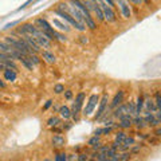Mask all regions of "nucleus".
<instances>
[{"label":"nucleus","mask_w":161,"mask_h":161,"mask_svg":"<svg viewBox=\"0 0 161 161\" xmlns=\"http://www.w3.org/2000/svg\"><path fill=\"white\" fill-rule=\"evenodd\" d=\"M71 4H75V8H78L79 11H81V14L83 15V20H85V23H86L87 27H90L91 30H95V23L94 20H93V18L90 16V12H89V10L86 8V5L81 1V0H71L70 1Z\"/></svg>","instance_id":"obj_1"},{"label":"nucleus","mask_w":161,"mask_h":161,"mask_svg":"<svg viewBox=\"0 0 161 161\" xmlns=\"http://www.w3.org/2000/svg\"><path fill=\"white\" fill-rule=\"evenodd\" d=\"M55 14H56V15H58V16H60V18H62L63 20H67V22H69V23H70L71 26H74V27L77 28L78 31H85V30H86V27H85L83 24L78 23V22H77V20H75V19H74V18H73V16H71V15H69L67 12H65V11H60V10H56V11H55Z\"/></svg>","instance_id":"obj_2"},{"label":"nucleus","mask_w":161,"mask_h":161,"mask_svg":"<svg viewBox=\"0 0 161 161\" xmlns=\"http://www.w3.org/2000/svg\"><path fill=\"white\" fill-rule=\"evenodd\" d=\"M98 101H99V97H98V94H93L89 98V102H87V105H86V107L83 109V114L85 115H90L91 113H93V110H94V107L97 106V103H98Z\"/></svg>","instance_id":"obj_3"},{"label":"nucleus","mask_w":161,"mask_h":161,"mask_svg":"<svg viewBox=\"0 0 161 161\" xmlns=\"http://www.w3.org/2000/svg\"><path fill=\"white\" fill-rule=\"evenodd\" d=\"M83 99H85V94L83 93H79L75 98V102L73 103V110H71V115L74 118H77V114L79 113V110L82 107V103H83Z\"/></svg>","instance_id":"obj_4"},{"label":"nucleus","mask_w":161,"mask_h":161,"mask_svg":"<svg viewBox=\"0 0 161 161\" xmlns=\"http://www.w3.org/2000/svg\"><path fill=\"white\" fill-rule=\"evenodd\" d=\"M101 10H102L103 12V18L105 19H107L109 22H113L114 19H115V14H114L113 8L109 7V5H106V4H103L102 7H101Z\"/></svg>","instance_id":"obj_5"},{"label":"nucleus","mask_w":161,"mask_h":161,"mask_svg":"<svg viewBox=\"0 0 161 161\" xmlns=\"http://www.w3.org/2000/svg\"><path fill=\"white\" fill-rule=\"evenodd\" d=\"M118 4H120V8H121L122 16H124L125 19H129L130 16H132V11H130L129 4L126 3L125 0H118Z\"/></svg>","instance_id":"obj_6"},{"label":"nucleus","mask_w":161,"mask_h":161,"mask_svg":"<svg viewBox=\"0 0 161 161\" xmlns=\"http://www.w3.org/2000/svg\"><path fill=\"white\" fill-rule=\"evenodd\" d=\"M106 105H107V95H103L101 102H99V107L97 110V113L94 115V120H98V118L102 117V114L105 113V109H106Z\"/></svg>","instance_id":"obj_7"},{"label":"nucleus","mask_w":161,"mask_h":161,"mask_svg":"<svg viewBox=\"0 0 161 161\" xmlns=\"http://www.w3.org/2000/svg\"><path fill=\"white\" fill-rule=\"evenodd\" d=\"M124 95H125V91L124 90H118V93L115 94V97L113 98L111 103H110V107L114 109V107H117L118 105H121L122 103V99H124Z\"/></svg>","instance_id":"obj_8"},{"label":"nucleus","mask_w":161,"mask_h":161,"mask_svg":"<svg viewBox=\"0 0 161 161\" xmlns=\"http://www.w3.org/2000/svg\"><path fill=\"white\" fill-rule=\"evenodd\" d=\"M66 8L71 12V15H73V18H74V19L77 20L78 23L83 24V22H85V20H83V15L81 14V11H79L78 8H74V7H66Z\"/></svg>","instance_id":"obj_9"},{"label":"nucleus","mask_w":161,"mask_h":161,"mask_svg":"<svg viewBox=\"0 0 161 161\" xmlns=\"http://www.w3.org/2000/svg\"><path fill=\"white\" fill-rule=\"evenodd\" d=\"M34 39L36 40V43L39 44V46H43V47H46V48L50 47V40H48L47 38H44V36L40 34V31L34 36Z\"/></svg>","instance_id":"obj_10"},{"label":"nucleus","mask_w":161,"mask_h":161,"mask_svg":"<svg viewBox=\"0 0 161 161\" xmlns=\"http://www.w3.org/2000/svg\"><path fill=\"white\" fill-rule=\"evenodd\" d=\"M51 142H52V146H55V148H62V146L65 145V138H63L62 136L56 134V136L52 137Z\"/></svg>","instance_id":"obj_11"},{"label":"nucleus","mask_w":161,"mask_h":161,"mask_svg":"<svg viewBox=\"0 0 161 161\" xmlns=\"http://www.w3.org/2000/svg\"><path fill=\"white\" fill-rule=\"evenodd\" d=\"M42 56H43V59H44V60H46L47 63H55V60H56L55 55L52 54V52L47 51V50L42 51Z\"/></svg>","instance_id":"obj_12"},{"label":"nucleus","mask_w":161,"mask_h":161,"mask_svg":"<svg viewBox=\"0 0 161 161\" xmlns=\"http://www.w3.org/2000/svg\"><path fill=\"white\" fill-rule=\"evenodd\" d=\"M4 78L7 81H15L16 79V71L15 70H11V69H5L4 70Z\"/></svg>","instance_id":"obj_13"},{"label":"nucleus","mask_w":161,"mask_h":161,"mask_svg":"<svg viewBox=\"0 0 161 161\" xmlns=\"http://www.w3.org/2000/svg\"><path fill=\"white\" fill-rule=\"evenodd\" d=\"M142 106H144V97L140 95L137 98V105H136V110H134V115H140L142 111Z\"/></svg>","instance_id":"obj_14"},{"label":"nucleus","mask_w":161,"mask_h":161,"mask_svg":"<svg viewBox=\"0 0 161 161\" xmlns=\"http://www.w3.org/2000/svg\"><path fill=\"white\" fill-rule=\"evenodd\" d=\"M54 24L59 28V30H60V31H65V32L70 31V26H69V24H66V23H62V22H60V20H58V19H54Z\"/></svg>","instance_id":"obj_15"},{"label":"nucleus","mask_w":161,"mask_h":161,"mask_svg":"<svg viewBox=\"0 0 161 161\" xmlns=\"http://www.w3.org/2000/svg\"><path fill=\"white\" fill-rule=\"evenodd\" d=\"M59 114H60V117L65 118V120H67V118L71 117V111H70V109H69L67 106L59 107Z\"/></svg>","instance_id":"obj_16"},{"label":"nucleus","mask_w":161,"mask_h":161,"mask_svg":"<svg viewBox=\"0 0 161 161\" xmlns=\"http://www.w3.org/2000/svg\"><path fill=\"white\" fill-rule=\"evenodd\" d=\"M132 122H134V125L137 126L138 129H142V128H145V126H146V124L144 122V118L140 117V115H137L134 120H132Z\"/></svg>","instance_id":"obj_17"},{"label":"nucleus","mask_w":161,"mask_h":161,"mask_svg":"<svg viewBox=\"0 0 161 161\" xmlns=\"http://www.w3.org/2000/svg\"><path fill=\"white\" fill-rule=\"evenodd\" d=\"M12 50L11 46H8L7 43H3V42H0V52H4V54H10Z\"/></svg>","instance_id":"obj_18"},{"label":"nucleus","mask_w":161,"mask_h":161,"mask_svg":"<svg viewBox=\"0 0 161 161\" xmlns=\"http://www.w3.org/2000/svg\"><path fill=\"white\" fill-rule=\"evenodd\" d=\"M121 124H118V128H122V129H126V128H130L132 126V120H120Z\"/></svg>","instance_id":"obj_19"},{"label":"nucleus","mask_w":161,"mask_h":161,"mask_svg":"<svg viewBox=\"0 0 161 161\" xmlns=\"http://www.w3.org/2000/svg\"><path fill=\"white\" fill-rule=\"evenodd\" d=\"M126 138V134L125 132H118L117 134H115V141L120 142V144H122V141Z\"/></svg>","instance_id":"obj_20"},{"label":"nucleus","mask_w":161,"mask_h":161,"mask_svg":"<svg viewBox=\"0 0 161 161\" xmlns=\"http://www.w3.org/2000/svg\"><path fill=\"white\" fill-rule=\"evenodd\" d=\"M20 62L23 63V65H24V66H26V67H27L28 70H32V63H31V62H30V60H28V59H27V56H23V58L20 59Z\"/></svg>","instance_id":"obj_21"},{"label":"nucleus","mask_w":161,"mask_h":161,"mask_svg":"<svg viewBox=\"0 0 161 161\" xmlns=\"http://www.w3.org/2000/svg\"><path fill=\"white\" fill-rule=\"evenodd\" d=\"M132 158L130 152H124L122 154H120V161H129Z\"/></svg>","instance_id":"obj_22"},{"label":"nucleus","mask_w":161,"mask_h":161,"mask_svg":"<svg viewBox=\"0 0 161 161\" xmlns=\"http://www.w3.org/2000/svg\"><path fill=\"white\" fill-rule=\"evenodd\" d=\"M55 161H67V154L66 153H58L55 156Z\"/></svg>","instance_id":"obj_23"},{"label":"nucleus","mask_w":161,"mask_h":161,"mask_svg":"<svg viewBox=\"0 0 161 161\" xmlns=\"http://www.w3.org/2000/svg\"><path fill=\"white\" fill-rule=\"evenodd\" d=\"M63 90H65V86H63V85H60V83H58V85H55V86H54V91L56 93V94H60Z\"/></svg>","instance_id":"obj_24"},{"label":"nucleus","mask_w":161,"mask_h":161,"mask_svg":"<svg viewBox=\"0 0 161 161\" xmlns=\"http://www.w3.org/2000/svg\"><path fill=\"white\" fill-rule=\"evenodd\" d=\"M58 124H59V118H56V117H52L48 120V125L50 126H56Z\"/></svg>","instance_id":"obj_25"},{"label":"nucleus","mask_w":161,"mask_h":161,"mask_svg":"<svg viewBox=\"0 0 161 161\" xmlns=\"http://www.w3.org/2000/svg\"><path fill=\"white\" fill-rule=\"evenodd\" d=\"M95 160H97V161H105V160H107V157H106V154H105V153H97Z\"/></svg>","instance_id":"obj_26"},{"label":"nucleus","mask_w":161,"mask_h":161,"mask_svg":"<svg viewBox=\"0 0 161 161\" xmlns=\"http://www.w3.org/2000/svg\"><path fill=\"white\" fill-rule=\"evenodd\" d=\"M98 140H99V136H94V137L89 141V145L93 146V145H95V144H98Z\"/></svg>","instance_id":"obj_27"},{"label":"nucleus","mask_w":161,"mask_h":161,"mask_svg":"<svg viewBox=\"0 0 161 161\" xmlns=\"http://www.w3.org/2000/svg\"><path fill=\"white\" fill-rule=\"evenodd\" d=\"M120 145H121V144H120V142H117V141H114L113 144H111V146H110V148H111V149H114V150H117L118 148H120Z\"/></svg>","instance_id":"obj_28"},{"label":"nucleus","mask_w":161,"mask_h":161,"mask_svg":"<svg viewBox=\"0 0 161 161\" xmlns=\"http://www.w3.org/2000/svg\"><path fill=\"white\" fill-rule=\"evenodd\" d=\"M109 161H120V154H114V156H111V157L109 158Z\"/></svg>","instance_id":"obj_29"},{"label":"nucleus","mask_w":161,"mask_h":161,"mask_svg":"<svg viewBox=\"0 0 161 161\" xmlns=\"http://www.w3.org/2000/svg\"><path fill=\"white\" fill-rule=\"evenodd\" d=\"M140 148H141V146H140V145H137V146H134V148H132V152H130V154L137 153L138 150H140Z\"/></svg>","instance_id":"obj_30"},{"label":"nucleus","mask_w":161,"mask_h":161,"mask_svg":"<svg viewBox=\"0 0 161 161\" xmlns=\"http://www.w3.org/2000/svg\"><path fill=\"white\" fill-rule=\"evenodd\" d=\"M110 132H111V128H105V129H102L101 134H109Z\"/></svg>","instance_id":"obj_31"},{"label":"nucleus","mask_w":161,"mask_h":161,"mask_svg":"<svg viewBox=\"0 0 161 161\" xmlns=\"http://www.w3.org/2000/svg\"><path fill=\"white\" fill-rule=\"evenodd\" d=\"M65 97H66L67 99H70L71 97H73V93H71L70 90H67V91H66V94H65Z\"/></svg>","instance_id":"obj_32"},{"label":"nucleus","mask_w":161,"mask_h":161,"mask_svg":"<svg viewBox=\"0 0 161 161\" xmlns=\"http://www.w3.org/2000/svg\"><path fill=\"white\" fill-rule=\"evenodd\" d=\"M160 134H161V129H160V128H158V126H157V129H156V132H154V136H157V137H158Z\"/></svg>","instance_id":"obj_33"},{"label":"nucleus","mask_w":161,"mask_h":161,"mask_svg":"<svg viewBox=\"0 0 161 161\" xmlns=\"http://www.w3.org/2000/svg\"><path fill=\"white\" fill-rule=\"evenodd\" d=\"M130 1H132V3H134V4H141L144 0H130Z\"/></svg>","instance_id":"obj_34"},{"label":"nucleus","mask_w":161,"mask_h":161,"mask_svg":"<svg viewBox=\"0 0 161 161\" xmlns=\"http://www.w3.org/2000/svg\"><path fill=\"white\" fill-rule=\"evenodd\" d=\"M81 38H82V39H81V42H82V43H87V38H86V36H81Z\"/></svg>","instance_id":"obj_35"},{"label":"nucleus","mask_w":161,"mask_h":161,"mask_svg":"<svg viewBox=\"0 0 161 161\" xmlns=\"http://www.w3.org/2000/svg\"><path fill=\"white\" fill-rule=\"evenodd\" d=\"M107 3H109V7H114V1L113 0H106Z\"/></svg>","instance_id":"obj_36"},{"label":"nucleus","mask_w":161,"mask_h":161,"mask_svg":"<svg viewBox=\"0 0 161 161\" xmlns=\"http://www.w3.org/2000/svg\"><path fill=\"white\" fill-rule=\"evenodd\" d=\"M51 103H52V101H48V102L46 103V106H44V109H47V107H50V106H51Z\"/></svg>","instance_id":"obj_37"},{"label":"nucleus","mask_w":161,"mask_h":161,"mask_svg":"<svg viewBox=\"0 0 161 161\" xmlns=\"http://www.w3.org/2000/svg\"><path fill=\"white\" fill-rule=\"evenodd\" d=\"M0 87H5V83H4L3 79H0Z\"/></svg>","instance_id":"obj_38"},{"label":"nucleus","mask_w":161,"mask_h":161,"mask_svg":"<svg viewBox=\"0 0 161 161\" xmlns=\"http://www.w3.org/2000/svg\"><path fill=\"white\" fill-rule=\"evenodd\" d=\"M43 161H50V160H48V158H44V160Z\"/></svg>","instance_id":"obj_39"},{"label":"nucleus","mask_w":161,"mask_h":161,"mask_svg":"<svg viewBox=\"0 0 161 161\" xmlns=\"http://www.w3.org/2000/svg\"><path fill=\"white\" fill-rule=\"evenodd\" d=\"M90 161H97V160H95V158H93V160H90Z\"/></svg>","instance_id":"obj_40"},{"label":"nucleus","mask_w":161,"mask_h":161,"mask_svg":"<svg viewBox=\"0 0 161 161\" xmlns=\"http://www.w3.org/2000/svg\"><path fill=\"white\" fill-rule=\"evenodd\" d=\"M105 161H109V158H107V160H105Z\"/></svg>","instance_id":"obj_41"}]
</instances>
